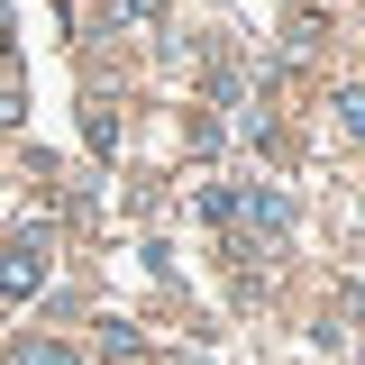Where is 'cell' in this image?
Wrapping results in <instances>:
<instances>
[{"label":"cell","instance_id":"obj_1","mask_svg":"<svg viewBox=\"0 0 365 365\" xmlns=\"http://www.w3.org/2000/svg\"><path fill=\"white\" fill-rule=\"evenodd\" d=\"M237 210H247V228H265V237H283V228H292V201H283L274 182H247V192H237Z\"/></svg>","mask_w":365,"mask_h":365},{"label":"cell","instance_id":"obj_2","mask_svg":"<svg viewBox=\"0 0 365 365\" xmlns=\"http://www.w3.org/2000/svg\"><path fill=\"white\" fill-rule=\"evenodd\" d=\"M46 283V247H0V292L19 302V292H37Z\"/></svg>","mask_w":365,"mask_h":365},{"label":"cell","instance_id":"obj_3","mask_svg":"<svg viewBox=\"0 0 365 365\" xmlns=\"http://www.w3.org/2000/svg\"><path fill=\"white\" fill-rule=\"evenodd\" d=\"M319 37H329V19H319V9H292V28H283V64H311Z\"/></svg>","mask_w":365,"mask_h":365},{"label":"cell","instance_id":"obj_4","mask_svg":"<svg viewBox=\"0 0 365 365\" xmlns=\"http://www.w3.org/2000/svg\"><path fill=\"white\" fill-rule=\"evenodd\" d=\"M329 119H338V137H365V83L338 91V101H329Z\"/></svg>","mask_w":365,"mask_h":365},{"label":"cell","instance_id":"obj_5","mask_svg":"<svg viewBox=\"0 0 365 365\" xmlns=\"http://www.w3.org/2000/svg\"><path fill=\"white\" fill-rule=\"evenodd\" d=\"M165 0H110V28H155Z\"/></svg>","mask_w":365,"mask_h":365},{"label":"cell","instance_id":"obj_6","mask_svg":"<svg viewBox=\"0 0 365 365\" xmlns=\"http://www.w3.org/2000/svg\"><path fill=\"white\" fill-rule=\"evenodd\" d=\"M19 365H83V356H73V347H55V338H28V347H19Z\"/></svg>","mask_w":365,"mask_h":365},{"label":"cell","instance_id":"obj_7","mask_svg":"<svg viewBox=\"0 0 365 365\" xmlns=\"http://www.w3.org/2000/svg\"><path fill=\"white\" fill-rule=\"evenodd\" d=\"M83 128H91V146H101V155H110V146H119V119H110V110H101V101H91V110H83Z\"/></svg>","mask_w":365,"mask_h":365},{"label":"cell","instance_id":"obj_8","mask_svg":"<svg viewBox=\"0 0 365 365\" xmlns=\"http://www.w3.org/2000/svg\"><path fill=\"white\" fill-rule=\"evenodd\" d=\"M9 119H19V83H0V128H9Z\"/></svg>","mask_w":365,"mask_h":365},{"label":"cell","instance_id":"obj_9","mask_svg":"<svg viewBox=\"0 0 365 365\" xmlns=\"http://www.w3.org/2000/svg\"><path fill=\"white\" fill-rule=\"evenodd\" d=\"M0 55H9V19H0Z\"/></svg>","mask_w":365,"mask_h":365}]
</instances>
